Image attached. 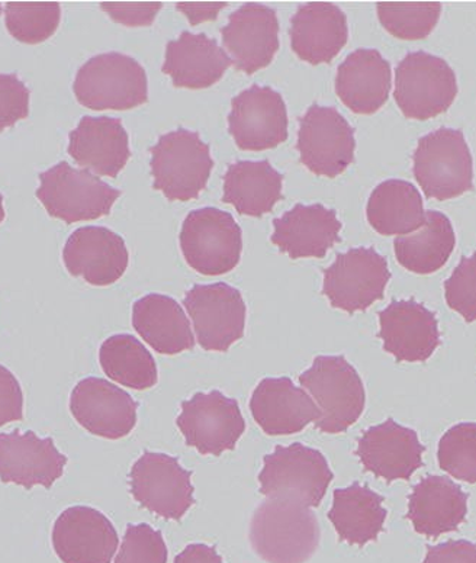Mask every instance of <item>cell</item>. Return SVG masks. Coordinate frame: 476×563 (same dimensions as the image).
Here are the masks:
<instances>
[{"mask_svg":"<svg viewBox=\"0 0 476 563\" xmlns=\"http://www.w3.org/2000/svg\"><path fill=\"white\" fill-rule=\"evenodd\" d=\"M152 153L153 188L169 201L188 202L206 189L214 161L198 133L179 129L162 135Z\"/></svg>","mask_w":476,"mask_h":563,"instance_id":"cell-4","label":"cell"},{"mask_svg":"<svg viewBox=\"0 0 476 563\" xmlns=\"http://www.w3.org/2000/svg\"><path fill=\"white\" fill-rule=\"evenodd\" d=\"M366 216L376 233L401 238L423 227V198L410 181L385 180L372 192Z\"/></svg>","mask_w":476,"mask_h":563,"instance_id":"cell-33","label":"cell"},{"mask_svg":"<svg viewBox=\"0 0 476 563\" xmlns=\"http://www.w3.org/2000/svg\"><path fill=\"white\" fill-rule=\"evenodd\" d=\"M139 404L124 389L102 378H86L70 395V411L89 433L118 440L137 424Z\"/></svg>","mask_w":476,"mask_h":563,"instance_id":"cell-17","label":"cell"},{"mask_svg":"<svg viewBox=\"0 0 476 563\" xmlns=\"http://www.w3.org/2000/svg\"><path fill=\"white\" fill-rule=\"evenodd\" d=\"M414 176L425 197L447 201L474 189V161L461 130L440 129L420 139Z\"/></svg>","mask_w":476,"mask_h":563,"instance_id":"cell-6","label":"cell"},{"mask_svg":"<svg viewBox=\"0 0 476 563\" xmlns=\"http://www.w3.org/2000/svg\"><path fill=\"white\" fill-rule=\"evenodd\" d=\"M24 419V393L15 375L0 365V427Z\"/></svg>","mask_w":476,"mask_h":563,"instance_id":"cell-42","label":"cell"},{"mask_svg":"<svg viewBox=\"0 0 476 563\" xmlns=\"http://www.w3.org/2000/svg\"><path fill=\"white\" fill-rule=\"evenodd\" d=\"M378 18L389 34L400 40L428 38L436 29L442 3L439 2H379Z\"/></svg>","mask_w":476,"mask_h":563,"instance_id":"cell-36","label":"cell"},{"mask_svg":"<svg viewBox=\"0 0 476 563\" xmlns=\"http://www.w3.org/2000/svg\"><path fill=\"white\" fill-rule=\"evenodd\" d=\"M225 7H229V4L224 2L176 4V9H178L180 12H184L185 15L188 16L189 24L192 25L201 24L203 21L215 20L221 9H224Z\"/></svg>","mask_w":476,"mask_h":563,"instance_id":"cell-45","label":"cell"},{"mask_svg":"<svg viewBox=\"0 0 476 563\" xmlns=\"http://www.w3.org/2000/svg\"><path fill=\"white\" fill-rule=\"evenodd\" d=\"M423 453L424 446L416 431L389 419L365 431L357 444L356 455L366 471L392 483L410 479L423 465Z\"/></svg>","mask_w":476,"mask_h":563,"instance_id":"cell-21","label":"cell"},{"mask_svg":"<svg viewBox=\"0 0 476 563\" xmlns=\"http://www.w3.org/2000/svg\"><path fill=\"white\" fill-rule=\"evenodd\" d=\"M62 8L56 2H9L4 22L9 34L25 44H40L56 33L60 25Z\"/></svg>","mask_w":476,"mask_h":563,"instance_id":"cell-37","label":"cell"},{"mask_svg":"<svg viewBox=\"0 0 476 563\" xmlns=\"http://www.w3.org/2000/svg\"><path fill=\"white\" fill-rule=\"evenodd\" d=\"M297 148L307 169L333 179L355 161V130L337 109L312 106L299 120Z\"/></svg>","mask_w":476,"mask_h":563,"instance_id":"cell-11","label":"cell"},{"mask_svg":"<svg viewBox=\"0 0 476 563\" xmlns=\"http://www.w3.org/2000/svg\"><path fill=\"white\" fill-rule=\"evenodd\" d=\"M231 65L233 62L215 40L184 31L178 40L167 43L162 70L176 88L197 90L211 88Z\"/></svg>","mask_w":476,"mask_h":563,"instance_id":"cell-28","label":"cell"},{"mask_svg":"<svg viewBox=\"0 0 476 563\" xmlns=\"http://www.w3.org/2000/svg\"><path fill=\"white\" fill-rule=\"evenodd\" d=\"M468 512V495L443 476H429L416 485L408 503V520L417 533L439 538L457 530Z\"/></svg>","mask_w":476,"mask_h":563,"instance_id":"cell-29","label":"cell"},{"mask_svg":"<svg viewBox=\"0 0 476 563\" xmlns=\"http://www.w3.org/2000/svg\"><path fill=\"white\" fill-rule=\"evenodd\" d=\"M0 13H2V7H0Z\"/></svg>","mask_w":476,"mask_h":563,"instance_id":"cell-48","label":"cell"},{"mask_svg":"<svg viewBox=\"0 0 476 563\" xmlns=\"http://www.w3.org/2000/svg\"><path fill=\"white\" fill-rule=\"evenodd\" d=\"M229 130L242 150L262 152L288 139V111L283 95L253 85L231 101Z\"/></svg>","mask_w":476,"mask_h":563,"instance_id":"cell-15","label":"cell"},{"mask_svg":"<svg viewBox=\"0 0 476 563\" xmlns=\"http://www.w3.org/2000/svg\"><path fill=\"white\" fill-rule=\"evenodd\" d=\"M391 80V65L383 54L359 48L339 66L335 93L351 111L370 115L387 103Z\"/></svg>","mask_w":476,"mask_h":563,"instance_id":"cell-27","label":"cell"},{"mask_svg":"<svg viewBox=\"0 0 476 563\" xmlns=\"http://www.w3.org/2000/svg\"><path fill=\"white\" fill-rule=\"evenodd\" d=\"M440 467L453 478L476 484V424H457L439 443Z\"/></svg>","mask_w":476,"mask_h":563,"instance_id":"cell-38","label":"cell"},{"mask_svg":"<svg viewBox=\"0 0 476 563\" xmlns=\"http://www.w3.org/2000/svg\"><path fill=\"white\" fill-rule=\"evenodd\" d=\"M113 563H167L162 531L148 525H130Z\"/></svg>","mask_w":476,"mask_h":563,"instance_id":"cell-39","label":"cell"},{"mask_svg":"<svg viewBox=\"0 0 476 563\" xmlns=\"http://www.w3.org/2000/svg\"><path fill=\"white\" fill-rule=\"evenodd\" d=\"M175 563H224V561H222L215 548L195 543L185 548V551L176 556Z\"/></svg>","mask_w":476,"mask_h":563,"instance_id":"cell-46","label":"cell"},{"mask_svg":"<svg viewBox=\"0 0 476 563\" xmlns=\"http://www.w3.org/2000/svg\"><path fill=\"white\" fill-rule=\"evenodd\" d=\"M176 422L186 444L201 455L220 456L233 451L246 430L239 402L220 390L193 395L182 404V412Z\"/></svg>","mask_w":476,"mask_h":563,"instance_id":"cell-14","label":"cell"},{"mask_svg":"<svg viewBox=\"0 0 476 563\" xmlns=\"http://www.w3.org/2000/svg\"><path fill=\"white\" fill-rule=\"evenodd\" d=\"M130 492L140 506L166 520L179 521L195 503L192 474L165 453L147 452L134 463Z\"/></svg>","mask_w":476,"mask_h":563,"instance_id":"cell-13","label":"cell"},{"mask_svg":"<svg viewBox=\"0 0 476 563\" xmlns=\"http://www.w3.org/2000/svg\"><path fill=\"white\" fill-rule=\"evenodd\" d=\"M133 325L157 353L178 354L195 347L184 308L166 295L150 294L139 299L133 307Z\"/></svg>","mask_w":476,"mask_h":563,"instance_id":"cell-30","label":"cell"},{"mask_svg":"<svg viewBox=\"0 0 476 563\" xmlns=\"http://www.w3.org/2000/svg\"><path fill=\"white\" fill-rule=\"evenodd\" d=\"M253 419L266 434L299 433L321 419L314 399L291 378H266L257 385L251 399Z\"/></svg>","mask_w":476,"mask_h":563,"instance_id":"cell-23","label":"cell"},{"mask_svg":"<svg viewBox=\"0 0 476 563\" xmlns=\"http://www.w3.org/2000/svg\"><path fill=\"white\" fill-rule=\"evenodd\" d=\"M221 36L235 69L253 75L269 66L278 53V13L258 3L243 4L231 13Z\"/></svg>","mask_w":476,"mask_h":563,"instance_id":"cell-16","label":"cell"},{"mask_svg":"<svg viewBox=\"0 0 476 563\" xmlns=\"http://www.w3.org/2000/svg\"><path fill=\"white\" fill-rule=\"evenodd\" d=\"M99 362L108 378L124 387L143 390L157 384L156 361L134 335L117 334L107 339L99 349Z\"/></svg>","mask_w":476,"mask_h":563,"instance_id":"cell-35","label":"cell"},{"mask_svg":"<svg viewBox=\"0 0 476 563\" xmlns=\"http://www.w3.org/2000/svg\"><path fill=\"white\" fill-rule=\"evenodd\" d=\"M184 306L192 318L199 346L208 352H226L243 339L247 308L242 294L222 284L195 285Z\"/></svg>","mask_w":476,"mask_h":563,"instance_id":"cell-10","label":"cell"},{"mask_svg":"<svg viewBox=\"0 0 476 563\" xmlns=\"http://www.w3.org/2000/svg\"><path fill=\"white\" fill-rule=\"evenodd\" d=\"M447 306L465 318L476 321V252L462 258L451 278L444 282Z\"/></svg>","mask_w":476,"mask_h":563,"instance_id":"cell-40","label":"cell"},{"mask_svg":"<svg viewBox=\"0 0 476 563\" xmlns=\"http://www.w3.org/2000/svg\"><path fill=\"white\" fill-rule=\"evenodd\" d=\"M4 220L3 197L0 195V222Z\"/></svg>","mask_w":476,"mask_h":563,"instance_id":"cell-47","label":"cell"},{"mask_svg":"<svg viewBox=\"0 0 476 563\" xmlns=\"http://www.w3.org/2000/svg\"><path fill=\"white\" fill-rule=\"evenodd\" d=\"M283 184L284 176L269 161L237 162L225 172L222 202L240 216L263 217L284 198Z\"/></svg>","mask_w":476,"mask_h":563,"instance_id":"cell-31","label":"cell"},{"mask_svg":"<svg viewBox=\"0 0 476 563\" xmlns=\"http://www.w3.org/2000/svg\"><path fill=\"white\" fill-rule=\"evenodd\" d=\"M67 456L58 452L52 438L41 439L34 431L0 433V481L33 489L52 488L65 474Z\"/></svg>","mask_w":476,"mask_h":563,"instance_id":"cell-18","label":"cell"},{"mask_svg":"<svg viewBox=\"0 0 476 563\" xmlns=\"http://www.w3.org/2000/svg\"><path fill=\"white\" fill-rule=\"evenodd\" d=\"M457 95L455 71L443 58L408 53L396 69L394 98L403 117L428 121L446 112Z\"/></svg>","mask_w":476,"mask_h":563,"instance_id":"cell-9","label":"cell"},{"mask_svg":"<svg viewBox=\"0 0 476 563\" xmlns=\"http://www.w3.org/2000/svg\"><path fill=\"white\" fill-rule=\"evenodd\" d=\"M387 515L384 497L355 483L348 488L335 489L329 519L340 539L362 548L378 539Z\"/></svg>","mask_w":476,"mask_h":563,"instance_id":"cell-32","label":"cell"},{"mask_svg":"<svg viewBox=\"0 0 476 563\" xmlns=\"http://www.w3.org/2000/svg\"><path fill=\"white\" fill-rule=\"evenodd\" d=\"M272 243L291 258H323L340 242L342 222L337 213L320 203H297L291 211L274 220Z\"/></svg>","mask_w":476,"mask_h":563,"instance_id":"cell-26","label":"cell"},{"mask_svg":"<svg viewBox=\"0 0 476 563\" xmlns=\"http://www.w3.org/2000/svg\"><path fill=\"white\" fill-rule=\"evenodd\" d=\"M102 11H106L113 21L125 26H148L154 18L160 12L163 3H101Z\"/></svg>","mask_w":476,"mask_h":563,"instance_id":"cell-43","label":"cell"},{"mask_svg":"<svg viewBox=\"0 0 476 563\" xmlns=\"http://www.w3.org/2000/svg\"><path fill=\"white\" fill-rule=\"evenodd\" d=\"M299 384L319 407L321 419L316 427L323 433H343L365 410L364 383L343 356L316 357L310 369L299 376Z\"/></svg>","mask_w":476,"mask_h":563,"instance_id":"cell-2","label":"cell"},{"mask_svg":"<svg viewBox=\"0 0 476 563\" xmlns=\"http://www.w3.org/2000/svg\"><path fill=\"white\" fill-rule=\"evenodd\" d=\"M289 35L294 53L301 60L312 66L328 65L347 43V18L333 3H306L295 12Z\"/></svg>","mask_w":476,"mask_h":563,"instance_id":"cell-25","label":"cell"},{"mask_svg":"<svg viewBox=\"0 0 476 563\" xmlns=\"http://www.w3.org/2000/svg\"><path fill=\"white\" fill-rule=\"evenodd\" d=\"M321 530L310 507L267 498L251 523V543L267 563H306L319 549Z\"/></svg>","mask_w":476,"mask_h":563,"instance_id":"cell-1","label":"cell"},{"mask_svg":"<svg viewBox=\"0 0 476 563\" xmlns=\"http://www.w3.org/2000/svg\"><path fill=\"white\" fill-rule=\"evenodd\" d=\"M389 279L387 258L374 249H352L324 271L323 294L331 307L353 314L383 299Z\"/></svg>","mask_w":476,"mask_h":563,"instance_id":"cell-12","label":"cell"},{"mask_svg":"<svg viewBox=\"0 0 476 563\" xmlns=\"http://www.w3.org/2000/svg\"><path fill=\"white\" fill-rule=\"evenodd\" d=\"M333 478L323 453L301 443L276 446L274 453L263 459L258 474L265 497L291 499L310 508L320 506Z\"/></svg>","mask_w":476,"mask_h":563,"instance_id":"cell-5","label":"cell"},{"mask_svg":"<svg viewBox=\"0 0 476 563\" xmlns=\"http://www.w3.org/2000/svg\"><path fill=\"white\" fill-rule=\"evenodd\" d=\"M179 242L188 265L206 276L229 274L242 257V229L231 213L217 208L190 212Z\"/></svg>","mask_w":476,"mask_h":563,"instance_id":"cell-8","label":"cell"},{"mask_svg":"<svg viewBox=\"0 0 476 563\" xmlns=\"http://www.w3.org/2000/svg\"><path fill=\"white\" fill-rule=\"evenodd\" d=\"M37 198L53 218L75 222L98 220L110 216L121 190L112 188L90 174L74 169L67 162L58 163L40 175Z\"/></svg>","mask_w":476,"mask_h":563,"instance_id":"cell-7","label":"cell"},{"mask_svg":"<svg viewBox=\"0 0 476 563\" xmlns=\"http://www.w3.org/2000/svg\"><path fill=\"white\" fill-rule=\"evenodd\" d=\"M423 563H476V544L456 540L429 548Z\"/></svg>","mask_w":476,"mask_h":563,"instance_id":"cell-44","label":"cell"},{"mask_svg":"<svg viewBox=\"0 0 476 563\" xmlns=\"http://www.w3.org/2000/svg\"><path fill=\"white\" fill-rule=\"evenodd\" d=\"M379 338L398 362H425L440 344L436 316L423 303L394 301L379 312Z\"/></svg>","mask_w":476,"mask_h":563,"instance_id":"cell-22","label":"cell"},{"mask_svg":"<svg viewBox=\"0 0 476 563\" xmlns=\"http://www.w3.org/2000/svg\"><path fill=\"white\" fill-rule=\"evenodd\" d=\"M120 538L111 520L92 507L63 511L53 528V548L63 563H111Z\"/></svg>","mask_w":476,"mask_h":563,"instance_id":"cell-19","label":"cell"},{"mask_svg":"<svg viewBox=\"0 0 476 563\" xmlns=\"http://www.w3.org/2000/svg\"><path fill=\"white\" fill-rule=\"evenodd\" d=\"M30 113V90L16 75H0V133L25 120Z\"/></svg>","mask_w":476,"mask_h":563,"instance_id":"cell-41","label":"cell"},{"mask_svg":"<svg viewBox=\"0 0 476 563\" xmlns=\"http://www.w3.org/2000/svg\"><path fill=\"white\" fill-rule=\"evenodd\" d=\"M74 92L80 106L92 111H129L147 102L146 70L125 54H101L77 71Z\"/></svg>","mask_w":476,"mask_h":563,"instance_id":"cell-3","label":"cell"},{"mask_svg":"<svg viewBox=\"0 0 476 563\" xmlns=\"http://www.w3.org/2000/svg\"><path fill=\"white\" fill-rule=\"evenodd\" d=\"M63 262L75 278L110 286L125 274L130 254L124 239L106 227H81L67 240Z\"/></svg>","mask_w":476,"mask_h":563,"instance_id":"cell-20","label":"cell"},{"mask_svg":"<svg viewBox=\"0 0 476 563\" xmlns=\"http://www.w3.org/2000/svg\"><path fill=\"white\" fill-rule=\"evenodd\" d=\"M456 246L451 220L439 211L425 212L423 227L394 242L398 263L412 274L430 275L442 269Z\"/></svg>","mask_w":476,"mask_h":563,"instance_id":"cell-34","label":"cell"},{"mask_svg":"<svg viewBox=\"0 0 476 563\" xmlns=\"http://www.w3.org/2000/svg\"><path fill=\"white\" fill-rule=\"evenodd\" d=\"M67 152L92 174L117 177L131 157L129 134L118 118L84 117L69 134Z\"/></svg>","mask_w":476,"mask_h":563,"instance_id":"cell-24","label":"cell"}]
</instances>
